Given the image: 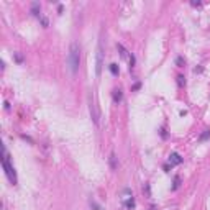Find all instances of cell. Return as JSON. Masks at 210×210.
<instances>
[{"instance_id":"7","label":"cell","mask_w":210,"mask_h":210,"mask_svg":"<svg viewBox=\"0 0 210 210\" xmlns=\"http://www.w3.org/2000/svg\"><path fill=\"white\" fill-rule=\"evenodd\" d=\"M113 100H115L117 103L122 100V90H120V89H115V90H113Z\"/></svg>"},{"instance_id":"1","label":"cell","mask_w":210,"mask_h":210,"mask_svg":"<svg viewBox=\"0 0 210 210\" xmlns=\"http://www.w3.org/2000/svg\"><path fill=\"white\" fill-rule=\"evenodd\" d=\"M68 64H69V69L71 72L76 74L79 71V64H80V48L77 43H71V48H69V54H68Z\"/></svg>"},{"instance_id":"13","label":"cell","mask_w":210,"mask_h":210,"mask_svg":"<svg viewBox=\"0 0 210 210\" xmlns=\"http://www.w3.org/2000/svg\"><path fill=\"white\" fill-rule=\"evenodd\" d=\"M177 82H179V85H182V84L185 82V80H184V77H182V76H177Z\"/></svg>"},{"instance_id":"10","label":"cell","mask_w":210,"mask_h":210,"mask_svg":"<svg viewBox=\"0 0 210 210\" xmlns=\"http://www.w3.org/2000/svg\"><path fill=\"white\" fill-rule=\"evenodd\" d=\"M31 13L33 15H40V3H33L31 5Z\"/></svg>"},{"instance_id":"6","label":"cell","mask_w":210,"mask_h":210,"mask_svg":"<svg viewBox=\"0 0 210 210\" xmlns=\"http://www.w3.org/2000/svg\"><path fill=\"white\" fill-rule=\"evenodd\" d=\"M108 163H110V168L115 171L118 168V163H117V156H115V153H110V158H108Z\"/></svg>"},{"instance_id":"11","label":"cell","mask_w":210,"mask_h":210,"mask_svg":"<svg viewBox=\"0 0 210 210\" xmlns=\"http://www.w3.org/2000/svg\"><path fill=\"white\" fill-rule=\"evenodd\" d=\"M110 72L113 74V76H118V72H120V69H118V66L113 63V64H110Z\"/></svg>"},{"instance_id":"14","label":"cell","mask_w":210,"mask_h":210,"mask_svg":"<svg viewBox=\"0 0 210 210\" xmlns=\"http://www.w3.org/2000/svg\"><path fill=\"white\" fill-rule=\"evenodd\" d=\"M15 59H17V63H21V61H23V58H21V54H18V52H17V54H15Z\"/></svg>"},{"instance_id":"12","label":"cell","mask_w":210,"mask_h":210,"mask_svg":"<svg viewBox=\"0 0 210 210\" xmlns=\"http://www.w3.org/2000/svg\"><path fill=\"white\" fill-rule=\"evenodd\" d=\"M179 187V177H174V185H173V189H177Z\"/></svg>"},{"instance_id":"4","label":"cell","mask_w":210,"mask_h":210,"mask_svg":"<svg viewBox=\"0 0 210 210\" xmlns=\"http://www.w3.org/2000/svg\"><path fill=\"white\" fill-rule=\"evenodd\" d=\"M102 66H103V48H102V41H99V46H97V69H95L97 77H100V74H102Z\"/></svg>"},{"instance_id":"2","label":"cell","mask_w":210,"mask_h":210,"mask_svg":"<svg viewBox=\"0 0 210 210\" xmlns=\"http://www.w3.org/2000/svg\"><path fill=\"white\" fill-rule=\"evenodd\" d=\"M3 158H2V166H3V171H5L8 181H10L12 184H17V173H15V168H13V164L10 163V156H8L7 153V148L3 146Z\"/></svg>"},{"instance_id":"15","label":"cell","mask_w":210,"mask_h":210,"mask_svg":"<svg viewBox=\"0 0 210 210\" xmlns=\"http://www.w3.org/2000/svg\"><path fill=\"white\" fill-rule=\"evenodd\" d=\"M90 205H92V207H94L95 210H100V207H99V205H97V204L94 202V200H90Z\"/></svg>"},{"instance_id":"5","label":"cell","mask_w":210,"mask_h":210,"mask_svg":"<svg viewBox=\"0 0 210 210\" xmlns=\"http://www.w3.org/2000/svg\"><path fill=\"white\" fill-rule=\"evenodd\" d=\"M181 163H182V158H181L179 153H171V154H169V164H171V168H173V166H179Z\"/></svg>"},{"instance_id":"9","label":"cell","mask_w":210,"mask_h":210,"mask_svg":"<svg viewBox=\"0 0 210 210\" xmlns=\"http://www.w3.org/2000/svg\"><path fill=\"white\" fill-rule=\"evenodd\" d=\"M125 205H126V208H133V207H135V200H133V195H130V197L126 199Z\"/></svg>"},{"instance_id":"3","label":"cell","mask_w":210,"mask_h":210,"mask_svg":"<svg viewBox=\"0 0 210 210\" xmlns=\"http://www.w3.org/2000/svg\"><path fill=\"white\" fill-rule=\"evenodd\" d=\"M89 110H90V117H92V120L95 125H99V120H100V110H99V105L95 102L94 99H90L89 102Z\"/></svg>"},{"instance_id":"16","label":"cell","mask_w":210,"mask_h":210,"mask_svg":"<svg viewBox=\"0 0 210 210\" xmlns=\"http://www.w3.org/2000/svg\"><path fill=\"white\" fill-rule=\"evenodd\" d=\"M190 3H192L194 7H197V5H200V2H199V0H197V2H195V0H194V2H190Z\"/></svg>"},{"instance_id":"8","label":"cell","mask_w":210,"mask_h":210,"mask_svg":"<svg viewBox=\"0 0 210 210\" xmlns=\"http://www.w3.org/2000/svg\"><path fill=\"white\" fill-rule=\"evenodd\" d=\"M210 138V130H204V133L199 136V141H205V140H208Z\"/></svg>"}]
</instances>
